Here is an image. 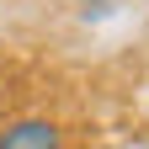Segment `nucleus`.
Segmentation results:
<instances>
[{
  "label": "nucleus",
  "mask_w": 149,
  "mask_h": 149,
  "mask_svg": "<svg viewBox=\"0 0 149 149\" xmlns=\"http://www.w3.org/2000/svg\"><path fill=\"white\" fill-rule=\"evenodd\" d=\"M0 149H64V133L48 117H16L0 128Z\"/></svg>",
  "instance_id": "f257e3e1"
}]
</instances>
